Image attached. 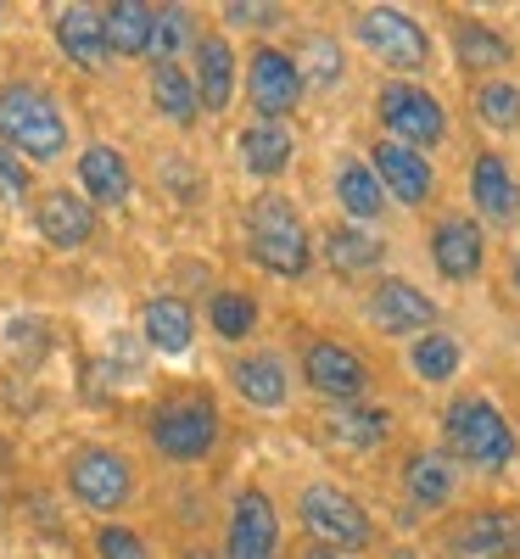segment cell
I'll use <instances>...</instances> for the list:
<instances>
[{
    "instance_id": "4dcf8cb0",
    "label": "cell",
    "mask_w": 520,
    "mask_h": 559,
    "mask_svg": "<svg viewBox=\"0 0 520 559\" xmlns=\"http://www.w3.org/2000/svg\"><path fill=\"white\" fill-rule=\"evenodd\" d=\"M324 258L336 274H364L387 258V247L375 241L364 224H336V229H324Z\"/></svg>"
},
{
    "instance_id": "ee69618b",
    "label": "cell",
    "mask_w": 520,
    "mask_h": 559,
    "mask_svg": "<svg viewBox=\"0 0 520 559\" xmlns=\"http://www.w3.org/2000/svg\"><path fill=\"white\" fill-rule=\"evenodd\" d=\"M0 23H7V7H0Z\"/></svg>"
},
{
    "instance_id": "44dd1931",
    "label": "cell",
    "mask_w": 520,
    "mask_h": 559,
    "mask_svg": "<svg viewBox=\"0 0 520 559\" xmlns=\"http://www.w3.org/2000/svg\"><path fill=\"white\" fill-rule=\"evenodd\" d=\"M57 51L79 68V73H102L107 68V34H102V7H62L51 17Z\"/></svg>"
},
{
    "instance_id": "52a82bcc",
    "label": "cell",
    "mask_w": 520,
    "mask_h": 559,
    "mask_svg": "<svg viewBox=\"0 0 520 559\" xmlns=\"http://www.w3.org/2000/svg\"><path fill=\"white\" fill-rule=\"evenodd\" d=\"M297 521H303V532H308L319 548H336V554L369 548V537H375L364 503H358L353 492H342L336 481H308V487L297 492Z\"/></svg>"
},
{
    "instance_id": "4316f807",
    "label": "cell",
    "mask_w": 520,
    "mask_h": 559,
    "mask_svg": "<svg viewBox=\"0 0 520 559\" xmlns=\"http://www.w3.org/2000/svg\"><path fill=\"white\" fill-rule=\"evenodd\" d=\"M152 12L146 0H113L102 7V34H107V57H146L152 51Z\"/></svg>"
},
{
    "instance_id": "7402d4cb",
    "label": "cell",
    "mask_w": 520,
    "mask_h": 559,
    "mask_svg": "<svg viewBox=\"0 0 520 559\" xmlns=\"http://www.w3.org/2000/svg\"><path fill=\"white\" fill-rule=\"evenodd\" d=\"M392 437V408H369V403H330L324 408V442L342 453H369Z\"/></svg>"
},
{
    "instance_id": "5bb4252c",
    "label": "cell",
    "mask_w": 520,
    "mask_h": 559,
    "mask_svg": "<svg viewBox=\"0 0 520 559\" xmlns=\"http://www.w3.org/2000/svg\"><path fill=\"white\" fill-rule=\"evenodd\" d=\"M369 174H375V185H381V197H392L398 207H425L437 197L432 157L398 146V140H375L369 146Z\"/></svg>"
},
{
    "instance_id": "b9f144b4",
    "label": "cell",
    "mask_w": 520,
    "mask_h": 559,
    "mask_svg": "<svg viewBox=\"0 0 520 559\" xmlns=\"http://www.w3.org/2000/svg\"><path fill=\"white\" fill-rule=\"evenodd\" d=\"M392 559H419V548H392Z\"/></svg>"
},
{
    "instance_id": "f546056e",
    "label": "cell",
    "mask_w": 520,
    "mask_h": 559,
    "mask_svg": "<svg viewBox=\"0 0 520 559\" xmlns=\"http://www.w3.org/2000/svg\"><path fill=\"white\" fill-rule=\"evenodd\" d=\"M336 202H342V213L358 218V224H369V218L387 213L381 185H375L369 163H358V157H342V163H336Z\"/></svg>"
},
{
    "instance_id": "d6986e66",
    "label": "cell",
    "mask_w": 520,
    "mask_h": 559,
    "mask_svg": "<svg viewBox=\"0 0 520 559\" xmlns=\"http://www.w3.org/2000/svg\"><path fill=\"white\" fill-rule=\"evenodd\" d=\"M140 342L163 358H185L197 347V308L185 297H146L140 302Z\"/></svg>"
},
{
    "instance_id": "cb8c5ba5",
    "label": "cell",
    "mask_w": 520,
    "mask_h": 559,
    "mask_svg": "<svg viewBox=\"0 0 520 559\" xmlns=\"http://www.w3.org/2000/svg\"><path fill=\"white\" fill-rule=\"evenodd\" d=\"M146 96L157 107V118H168L174 129H197L202 107H197V84L179 62H152L146 68Z\"/></svg>"
},
{
    "instance_id": "ba28073f",
    "label": "cell",
    "mask_w": 520,
    "mask_h": 559,
    "mask_svg": "<svg viewBox=\"0 0 520 559\" xmlns=\"http://www.w3.org/2000/svg\"><path fill=\"white\" fill-rule=\"evenodd\" d=\"M358 45L387 62L392 73H425L432 68V34L419 28V17H409L403 7H364L358 23H353Z\"/></svg>"
},
{
    "instance_id": "8d00e7d4",
    "label": "cell",
    "mask_w": 520,
    "mask_h": 559,
    "mask_svg": "<svg viewBox=\"0 0 520 559\" xmlns=\"http://www.w3.org/2000/svg\"><path fill=\"white\" fill-rule=\"evenodd\" d=\"M0 202L7 207H28L34 202V168L23 157H12L7 146H0Z\"/></svg>"
},
{
    "instance_id": "ac0fdd59",
    "label": "cell",
    "mask_w": 520,
    "mask_h": 559,
    "mask_svg": "<svg viewBox=\"0 0 520 559\" xmlns=\"http://www.w3.org/2000/svg\"><path fill=\"white\" fill-rule=\"evenodd\" d=\"M191 84H197V107L202 112H229V102H235V45L224 39V34H197V45H191Z\"/></svg>"
},
{
    "instance_id": "9c48e42d",
    "label": "cell",
    "mask_w": 520,
    "mask_h": 559,
    "mask_svg": "<svg viewBox=\"0 0 520 559\" xmlns=\"http://www.w3.org/2000/svg\"><path fill=\"white\" fill-rule=\"evenodd\" d=\"M303 73L292 62V51H280V45H252L247 57V107L258 123H286L303 102Z\"/></svg>"
},
{
    "instance_id": "f35d334b",
    "label": "cell",
    "mask_w": 520,
    "mask_h": 559,
    "mask_svg": "<svg viewBox=\"0 0 520 559\" xmlns=\"http://www.w3.org/2000/svg\"><path fill=\"white\" fill-rule=\"evenodd\" d=\"M179 559H224V554H218V548H202V543H191V548H185Z\"/></svg>"
},
{
    "instance_id": "7bdbcfd3",
    "label": "cell",
    "mask_w": 520,
    "mask_h": 559,
    "mask_svg": "<svg viewBox=\"0 0 520 559\" xmlns=\"http://www.w3.org/2000/svg\"><path fill=\"white\" fill-rule=\"evenodd\" d=\"M0 521H7V492H0Z\"/></svg>"
},
{
    "instance_id": "4fadbf2b",
    "label": "cell",
    "mask_w": 520,
    "mask_h": 559,
    "mask_svg": "<svg viewBox=\"0 0 520 559\" xmlns=\"http://www.w3.org/2000/svg\"><path fill=\"white\" fill-rule=\"evenodd\" d=\"M364 313H369V324L381 336H425V331H437V319H442V308L425 297L414 280H403V274L375 280Z\"/></svg>"
},
{
    "instance_id": "ab89813d",
    "label": "cell",
    "mask_w": 520,
    "mask_h": 559,
    "mask_svg": "<svg viewBox=\"0 0 520 559\" xmlns=\"http://www.w3.org/2000/svg\"><path fill=\"white\" fill-rule=\"evenodd\" d=\"M308 559H353V554H336V548H319V543H314V548H308Z\"/></svg>"
},
{
    "instance_id": "d4e9b609",
    "label": "cell",
    "mask_w": 520,
    "mask_h": 559,
    "mask_svg": "<svg viewBox=\"0 0 520 559\" xmlns=\"http://www.w3.org/2000/svg\"><path fill=\"white\" fill-rule=\"evenodd\" d=\"M470 202H476L482 218H509L515 202H520V185H515V168L504 152H482L470 163Z\"/></svg>"
},
{
    "instance_id": "9a60e30c",
    "label": "cell",
    "mask_w": 520,
    "mask_h": 559,
    "mask_svg": "<svg viewBox=\"0 0 520 559\" xmlns=\"http://www.w3.org/2000/svg\"><path fill=\"white\" fill-rule=\"evenodd\" d=\"M448 554L453 559H515L520 554V521L498 503L470 509V515H459L448 526Z\"/></svg>"
},
{
    "instance_id": "74e56055",
    "label": "cell",
    "mask_w": 520,
    "mask_h": 559,
    "mask_svg": "<svg viewBox=\"0 0 520 559\" xmlns=\"http://www.w3.org/2000/svg\"><path fill=\"white\" fill-rule=\"evenodd\" d=\"M280 17H286L280 7H241V0H229V7H224V23L229 28H274Z\"/></svg>"
},
{
    "instance_id": "30bf717a",
    "label": "cell",
    "mask_w": 520,
    "mask_h": 559,
    "mask_svg": "<svg viewBox=\"0 0 520 559\" xmlns=\"http://www.w3.org/2000/svg\"><path fill=\"white\" fill-rule=\"evenodd\" d=\"M297 369H303V386L319 392L324 403H358L369 392V381H375L364 353L347 347V342H330V336H314L303 347V364Z\"/></svg>"
},
{
    "instance_id": "5b68a950",
    "label": "cell",
    "mask_w": 520,
    "mask_h": 559,
    "mask_svg": "<svg viewBox=\"0 0 520 559\" xmlns=\"http://www.w3.org/2000/svg\"><path fill=\"white\" fill-rule=\"evenodd\" d=\"M62 487L79 509H90L96 521H113L118 509H129L140 476H134V459L123 448H107V442H84L68 453L62 464Z\"/></svg>"
},
{
    "instance_id": "e575fe53",
    "label": "cell",
    "mask_w": 520,
    "mask_h": 559,
    "mask_svg": "<svg viewBox=\"0 0 520 559\" xmlns=\"http://www.w3.org/2000/svg\"><path fill=\"white\" fill-rule=\"evenodd\" d=\"M297 73H303V84L314 79V84H342V45L336 39H330V34H308L303 45H297Z\"/></svg>"
},
{
    "instance_id": "484cf974",
    "label": "cell",
    "mask_w": 520,
    "mask_h": 559,
    "mask_svg": "<svg viewBox=\"0 0 520 559\" xmlns=\"http://www.w3.org/2000/svg\"><path fill=\"white\" fill-rule=\"evenodd\" d=\"M453 464H448V453H432V448H414L409 459H403V492H409V503L414 509H442L448 498H453Z\"/></svg>"
},
{
    "instance_id": "8fae6325",
    "label": "cell",
    "mask_w": 520,
    "mask_h": 559,
    "mask_svg": "<svg viewBox=\"0 0 520 559\" xmlns=\"http://www.w3.org/2000/svg\"><path fill=\"white\" fill-rule=\"evenodd\" d=\"M224 559H280V509L263 487H241L224 515Z\"/></svg>"
},
{
    "instance_id": "3957f363",
    "label": "cell",
    "mask_w": 520,
    "mask_h": 559,
    "mask_svg": "<svg viewBox=\"0 0 520 559\" xmlns=\"http://www.w3.org/2000/svg\"><path fill=\"white\" fill-rule=\"evenodd\" d=\"M247 252L274 280H303L314 269V241H308V224H303L292 197H280V191L252 197V207H247Z\"/></svg>"
},
{
    "instance_id": "603a6c76",
    "label": "cell",
    "mask_w": 520,
    "mask_h": 559,
    "mask_svg": "<svg viewBox=\"0 0 520 559\" xmlns=\"http://www.w3.org/2000/svg\"><path fill=\"white\" fill-rule=\"evenodd\" d=\"M235 146H241V168L252 179H280V174L292 168V157H297L292 129L286 123H258V118L235 134Z\"/></svg>"
},
{
    "instance_id": "60d3db41",
    "label": "cell",
    "mask_w": 520,
    "mask_h": 559,
    "mask_svg": "<svg viewBox=\"0 0 520 559\" xmlns=\"http://www.w3.org/2000/svg\"><path fill=\"white\" fill-rule=\"evenodd\" d=\"M509 286L520 292V252H515V263H509Z\"/></svg>"
},
{
    "instance_id": "277c9868",
    "label": "cell",
    "mask_w": 520,
    "mask_h": 559,
    "mask_svg": "<svg viewBox=\"0 0 520 559\" xmlns=\"http://www.w3.org/2000/svg\"><path fill=\"white\" fill-rule=\"evenodd\" d=\"M442 442H448V459L470 464V471H504V464H515V448H520L509 414L493 397H476V392L448 403Z\"/></svg>"
},
{
    "instance_id": "8992f818",
    "label": "cell",
    "mask_w": 520,
    "mask_h": 559,
    "mask_svg": "<svg viewBox=\"0 0 520 559\" xmlns=\"http://www.w3.org/2000/svg\"><path fill=\"white\" fill-rule=\"evenodd\" d=\"M375 118H381L387 140H398L409 152H425V146H442L448 140V107L425 84H409V79H387L375 90Z\"/></svg>"
},
{
    "instance_id": "836d02e7",
    "label": "cell",
    "mask_w": 520,
    "mask_h": 559,
    "mask_svg": "<svg viewBox=\"0 0 520 559\" xmlns=\"http://www.w3.org/2000/svg\"><path fill=\"white\" fill-rule=\"evenodd\" d=\"M197 45V17L185 7H157L152 12V62H179V51Z\"/></svg>"
},
{
    "instance_id": "6da1fadb",
    "label": "cell",
    "mask_w": 520,
    "mask_h": 559,
    "mask_svg": "<svg viewBox=\"0 0 520 559\" xmlns=\"http://www.w3.org/2000/svg\"><path fill=\"white\" fill-rule=\"evenodd\" d=\"M0 146L23 157L28 168L62 163L73 152V129H68L62 102L34 79H7L0 84Z\"/></svg>"
},
{
    "instance_id": "1f68e13d",
    "label": "cell",
    "mask_w": 520,
    "mask_h": 559,
    "mask_svg": "<svg viewBox=\"0 0 520 559\" xmlns=\"http://www.w3.org/2000/svg\"><path fill=\"white\" fill-rule=\"evenodd\" d=\"M459 342L448 336V331H425V336H414V347H409V364H414V376L425 381V386H442V381H453L459 376Z\"/></svg>"
},
{
    "instance_id": "e0dca14e",
    "label": "cell",
    "mask_w": 520,
    "mask_h": 559,
    "mask_svg": "<svg viewBox=\"0 0 520 559\" xmlns=\"http://www.w3.org/2000/svg\"><path fill=\"white\" fill-rule=\"evenodd\" d=\"M73 174H79V197L96 213L102 207H129V197H134V168H129V157L118 146H107V140H90V146L79 152V163H73Z\"/></svg>"
},
{
    "instance_id": "f1b7e54d",
    "label": "cell",
    "mask_w": 520,
    "mask_h": 559,
    "mask_svg": "<svg viewBox=\"0 0 520 559\" xmlns=\"http://www.w3.org/2000/svg\"><path fill=\"white\" fill-rule=\"evenodd\" d=\"M258 319H263V308H258V297L252 292H235V286H218L213 297H208V331L218 336V342H247L252 331H258Z\"/></svg>"
},
{
    "instance_id": "2e32d148",
    "label": "cell",
    "mask_w": 520,
    "mask_h": 559,
    "mask_svg": "<svg viewBox=\"0 0 520 559\" xmlns=\"http://www.w3.org/2000/svg\"><path fill=\"white\" fill-rule=\"evenodd\" d=\"M432 263L442 280H453V286H464V280H476L487 269V236H482V224L470 218V213H448L432 224Z\"/></svg>"
},
{
    "instance_id": "d590c367",
    "label": "cell",
    "mask_w": 520,
    "mask_h": 559,
    "mask_svg": "<svg viewBox=\"0 0 520 559\" xmlns=\"http://www.w3.org/2000/svg\"><path fill=\"white\" fill-rule=\"evenodd\" d=\"M90 548H96V559H157L152 543L140 537L134 526H123V521H102L96 537H90Z\"/></svg>"
},
{
    "instance_id": "7c38bea8",
    "label": "cell",
    "mask_w": 520,
    "mask_h": 559,
    "mask_svg": "<svg viewBox=\"0 0 520 559\" xmlns=\"http://www.w3.org/2000/svg\"><path fill=\"white\" fill-rule=\"evenodd\" d=\"M102 213L90 207L73 185H51V191H34V229L51 252H84L96 241Z\"/></svg>"
},
{
    "instance_id": "83f0119b",
    "label": "cell",
    "mask_w": 520,
    "mask_h": 559,
    "mask_svg": "<svg viewBox=\"0 0 520 559\" xmlns=\"http://www.w3.org/2000/svg\"><path fill=\"white\" fill-rule=\"evenodd\" d=\"M515 51H509V39L493 28V23H482V17H459L453 23V62L464 68V73H487V68H504Z\"/></svg>"
},
{
    "instance_id": "ffe728a7",
    "label": "cell",
    "mask_w": 520,
    "mask_h": 559,
    "mask_svg": "<svg viewBox=\"0 0 520 559\" xmlns=\"http://www.w3.org/2000/svg\"><path fill=\"white\" fill-rule=\"evenodd\" d=\"M229 386L252 408H286L292 397V364L280 353H241L229 364Z\"/></svg>"
},
{
    "instance_id": "d6a6232c",
    "label": "cell",
    "mask_w": 520,
    "mask_h": 559,
    "mask_svg": "<svg viewBox=\"0 0 520 559\" xmlns=\"http://www.w3.org/2000/svg\"><path fill=\"white\" fill-rule=\"evenodd\" d=\"M470 107H476V118L498 134L520 129V84L515 79H482L476 96H470Z\"/></svg>"
},
{
    "instance_id": "7a4b0ae2",
    "label": "cell",
    "mask_w": 520,
    "mask_h": 559,
    "mask_svg": "<svg viewBox=\"0 0 520 559\" xmlns=\"http://www.w3.org/2000/svg\"><path fill=\"white\" fill-rule=\"evenodd\" d=\"M224 442V414L213 403V392L185 386L168 392L146 408V448L163 464H208Z\"/></svg>"
}]
</instances>
